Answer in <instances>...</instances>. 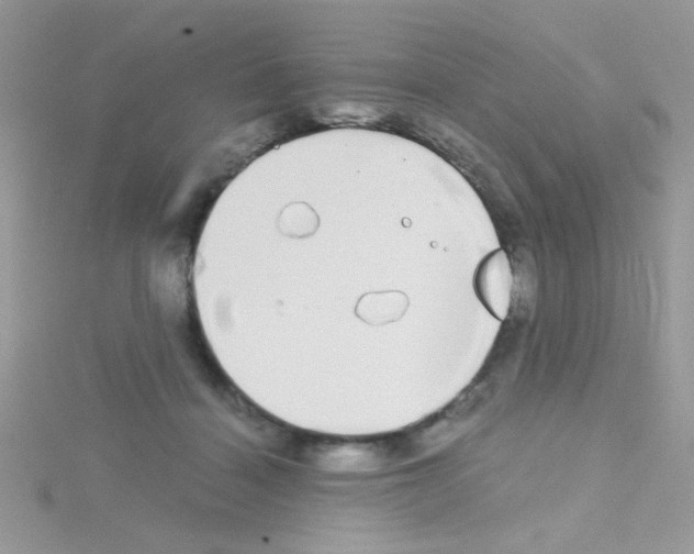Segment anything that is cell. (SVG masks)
I'll return each mask as SVG.
<instances>
[{"instance_id": "obj_2", "label": "cell", "mask_w": 694, "mask_h": 554, "mask_svg": "<svg viewBox=\"0 0 694 554\" xmlns=\"http://www.w3.org/2000/svg\"><path fill=\"white\" fill-rule=\"evenodd\" d=\"M407 307L408 299L401 291H382L363 295L355 311L363 322L383 325L400 320Z\"/></svg>"}, {"instance_id": "obj_1", "label": "cell", "mask_w": 694, "mask_h": 554, "mask_svg": "<svg viewBox=\"0 0 694 554\" xmlns=\"http://www.w3.org/2000/svg\"><path fill=\"white\" fill-rule=\"evenodd\" d=\"M512 269L502 251H494L479 265L474 276V288L488 309L496 317L506 313L512 289Z\"/></svg>"}]
</instances>
